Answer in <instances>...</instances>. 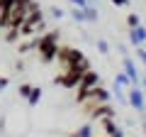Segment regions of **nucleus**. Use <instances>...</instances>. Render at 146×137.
Masks as SVG:
<instances>
[{
    "instance_id": "8",
    "label": "nucleus",
    "mask_w": 146,
    "mask_h": 137,
    "mask_svg": "<svg viewBox=\"0 0 146 137\" xmlns=\"http://www.w3.org/2000/svg\"><path fill=\"white\" fill-rule=\"evenodd\" d=\"M129 44H131V47H144V44H146V27L144 25L129 30Z\"/></svg>"
},
{
    "instance_id": "2",
    "label": "nucleus",
    "mask_w": 146,
    "mask_h": 137,
    "mask_svg": "<svg viewBox=\"0 0 146 137\" xmlns=\"http://www.w3.org/2000/svg\"><path fill=\"white\" fill-rule=\"evenodd\" d=\"M100 86V74L98 71H93V68H90V71H85L83 76H80V83H78V103H83L85 100V95L90 93V91L93 88H98Z\"/></svg>"
},
{
    "instance_id": "10",
    "label": "nucleus",
    "mask_w": 146,
    "mask_h": 137,
    "mask_svg": "<svg viewBox=\"0 0 146 137\" xmlns=\"http://www.w3.org/2000/svg\"><path fill=\"white\" fill-rule=\"evenodd\" d=\"M39 100H42V88H39V86H32L29 95H27V103H29V105H39Z\"/></svg>"
},
{
    "instance_id": "23",
    "label": "nucleus",
    "mask_w": 146,
    "mask_h": 137,
    "mask_svg": "<svg viewBox=\"0 0 146 137\" xmlns=\"http://www.w3.org/2000/svg\"><path fill=\"white\" fill-rule=\"evenodd\" d=\"M110 137H124V130H122V127H117V130L112 132V135H110Z\"/></svg>"
},
{
    "instance_id": "22",
    "label": "nucleus",
    "mask_w": 146,
    "mask_h": 137,
    "mask_svg": "<svg viewBox=\"0 0 146 137\" xmlns=\"http://www.w3.org/2000/svg\"><path fill=\"white\" fill-rule=\"evenodd\" d=\"M7 86H10V79H5V76H0V91H5Z\"/></svg>"
},
{
    "instance_id": "1",
    "label": "nucleus",
    "mask_w": 146,
    "mask_h": 137,
    "mask_svg": "<svg viewBox=\"0 0 146 137\" xmlns=\"http://www.w3.org/2000/svg\"><path fill=\"white\" fill-rule=\"evenodd\" d=\"M36 54L44 64H51L58 54V32H44L36 37Z\"/></svg>"
},
{
    "instance_id": "6",
    "label": "nucleus",
    "mask_w": 146,
    "mask_h": 137,
    "mask_svg": "<svg viewBox=\"0 0 146 137\" xmlns=\"http://www.w3.org/2000/svg\"><path fill=\"white\" fill-rule=\"evenodd\" d=\"M80 71H76V68H68V71H63L61 76H56V83L58 86H63V88H78V83H80Z\"/></svg>"
},
{
    "instance_id": "14",
    "label": "nucleus",
    "mask_w": 146,
    "mask_h": 137,
    "mask_svg": "<svg viewBox=\"0 0 146 137\" xmlns=\"http://www.w3.org/2000/svg\"><path fill=\"white\" fill-rule=\"evenodd\" d=\"M85 17H88V22H98V17H100V12L95 10L93 5H88V7H85Z\"/></svg>"
},
{
    "instance_id": "16",
    "label": "nucleus",
    "mask_w": 146,
    "mask_h": 137,
    "mask_svg": "<svg viewBox=\"0 0 146 137\" xmlns=\"http://www.w3.org/2000/svg\"><path fill=\"white\" fill-rule=\"evenodd\" d=\"M49 12H51V17H54V20H61V17H66V12H63V7H58V5H54V7H51Z\"/></svg>"
},
{
    "instance_id": "19",
    "label": "nucleus",
    "mask_w": 146,
    "mask_h": 137,
    "mask_svg": "<svg viewBox=\"0 0 146 137\" xmlns=\"http://www.w3.org/2000/svg\"><path fill=\"white\" fill-rule=\"evenodd\" d=\"M29 91H32L29 83H20V95H22V98H27V95H29Z\"/></svg>"
},
{
    "instance_id": "4",
    "label": "nucleus",
    "mask_w": 146,
    "mask_h": 137,
    "mask_svg": "<svg viewBox=\"0 0 146 137\" xmlns=\"http://www.w3.org/2000/svg\"><path fill=\"white\" fill-rule=\"evenodd\" d=\"M127 105H131L136 113L146 110V93L139 86H129V91H127Z\"/></svg>"
},
{
    "instance_id": "12",
    "label": "nucleus",
    "mask_w": 146,
    "mask_h": 137,
    "mask_svg": "<svg viewBox=\"0 0 146 137\" xmlns=\"http://www.w3.org/2000/svg\"><path fill=\"white\" fill-rule=\"evenodd\" d=\"M115 86H119V88H124V86H131V83H129V76H127L124 71H119V74L115 76Z\"/></svg>"
},
{
    "instance_id": "18",
    "label": "nucleus",
    "mask_w": 146,
    "mask_h": 137,
    "mask_svg": "<svg viewBox=\"0 0 146 137\" xmlns=\"http://www.w3.org/2000/svg\"><path fill=\"white\" fill-rule=\"evenodd\" d=\"M68 3H71V5H73V7H80V10H85V7H88V5H90L88 0H68Z\"/></svg>"
},
{
    "instance_id": "3",
    "label": "nucleus",
    "mask_w": 146,
    "mask_h": 137,
    "mask_svg": "<svg viewBox=\"0 0 146 137\" xmlns=\"http://www.w3.org/2000/svg\"><path fill=\"white\" fill-rule=\"evenodd\" d=\"M58 61L63 64V71H68V68H73L76 64L80 61V59H85L83 54L78 52V49H73V47H58Z\"/></svg>"
},
{
    "instance_id": "9",
    "label": "nucleus",
    "mask_w": 146,
    "mask_h": 137,
    "mask_svg": "<svg viewBox=\"0 0 146 137\" xmlns=\"http://www.w3.org/2000/svg\"><path fill=\"white\" fill-rule=\"evenodd\" d=\"M71 137H95V122H83V125L78 127V130H73Z\"/></svg>"
},
{
    "instance_id": "21",
    "label": "nucleus",
    "mask_w": 146,
    "mask_h": 137,
    "mask_svg": "<svg viewBox=\"0 0 146 137\" xmlns=\"http://www.w3.org/2000/svg\"><path fill=\"white\" fill-rule=\"evenodd\" d=\"M110 3L117 5V7H127V5H129V0H110Z\"/></svg>"
},
{
    "instance_id": "26",
    "label": "nucleus",
    "mask_w": 146,
    "mask_h": 137,
    "mask_svg": "<svg viewBox=\"0 0 146 137\" xmlns=\"http://www.w3.org/2000/svg\"><path fill=\"white\" fill-rule=\"evenodd\" d=\"M144 49H146V47H144Z\"/></svg>"
},
{
    "instance_id": "11",
    "label": "nucleus",
    "mask_w": 146,
    "mask_h": 137,
    "mask_svg": "<svg viewBox=\"0 0 146 137\" xmlns=\"http://www.w3.org/2000/svg\"><path fill=\"white\" fill-rule=\"evenodd\" d=\"M71 20H76V22H88L85 10H80V7H73V10H71Z\"/></svg>"
},
{
    "instance_id": "5",
    "label": "nucleus",
    "mask_w": 146,
    "mask_h": 137,
    "mask_svg": "<svg viewBox=\"0 0 146 137\" xmlns=\"http://www.w3.org/2000/svg\"><path fill=\"white\" fill-rule=\"evenodd\" d=\"M110 100H112V93H110L107 88H102V86H98V88H93L88 95H85L83 103H90V105H88V110H90L93 105H100V103H110Z\"/></svg>"
},
{
    "instance_id": "13",
    "label": "nucleus",
    "mask_w": 146,
    "mask_h": 137,
    "mask_svg": "<svg viewBox=\"0 0 146 137\" xmlns=\"http://www.w3.org/2000/svg\"><path fill=\"white\" fill-rule=\"evenodd\" d=\"M127 25H129V30H134V27L141 25V17L136 15V12H129V15H127Z\"/></svg>"
},
{
    "instance_id": "25",
    "label": "nucleus",
    "mask_w": 146,
    "mask_h": 137,
    "mask_svg": "<svg viewBox=\"0 0 146 137\" xmlns=\"http://www.w3.org/2000/svg\"><path fill=\"white\" fill-rule=\"evenodd\" d=\"M88 3H98V0H88Z\"/></svg>"
},
{
    "instance_id": "24",
    "label": "nucleus",
    "mask_w": 146,
    "mask_h": 137,
    "mask_svg": "<svg viewBox=\"0 0 146 137\" xmlns=\"http://www.w3.org/2000/svg\"><path fill=\"white\" fill-rule=\"evenodd\" d=\"M139 88H141V91H144V93H146V74L141 76V81H139Z\"/></svg>"
},
{
    "instance_id": "7",
    "label": "nucleus",
    "mask_w": 146,
    "mask_h": 137,
    "mask_svg": "<svg viewBox=\"0 0 146 137\" xmlns=\"http://www.w3.org/2000/svg\"><path fill=\"white\" fill-rule=\"evenodd\" d=\"M122 71L129 76V83H131V86H139L141 74L136 71V64H134V59H131V56H124V59H122Z\"/></svg>"
},
{
    "instance_id": "20",
    "label": "nucleus",
    "mask_w": 146,
    "mask_h": 137,
    "mask_svg": "<svg viewBox=\"0 0 146 137\" xmlns=\"http://www.w3.org/2000/svg\"><path fill=\"white\" fill-rule=\"evenodd\" d=\"M134 49H136V56L141 59V64L146 66V49H144V47H134Z\"/></svg>"
},
{
    "instance_id": "15",
    "label": "nucleus",
    "mask_w": 146,
    "mask_h": 137,
    "mask_svg": "<svg viewBox=\"0 0 146 137\" xmlns=\"http://www.w3.org/2000/svg\"><path fill=\"white\" fill-rule=\"evenodd\" d=\"M115 98H117V103H122V105H127V93L119 88V86H115Z\"/></svg>"
},
{
    "instance_id": "17",
    "label": "nucleus",
    "mask_w": 146,
    "mask_h": 137,
    "mask_svg": "<svg viewBox=\"0 0 146 137\" xmlns=\"http://www.w3.org/2000/svg\"><path fill=\"white\" fill-rule=\"evenodd\" d=\"M95 47H98L100 54H110V44L105 42V39H98V42H95Z\"/></svg>"
}]
</instances>
